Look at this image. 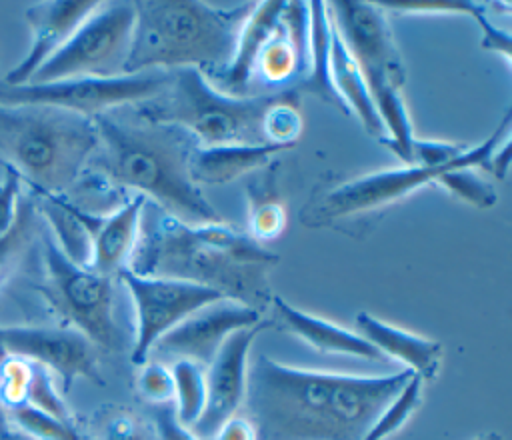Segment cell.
Instances as JSON below:
<instances>
[{"mask_svg": "<svg viewBox=\"0 0 512 440\" xmlns=\"http://www.w3.org/2000/svg\"><path fill=\"white\" fill-rule=\"evenodd\" d=\"M92 120L98 146L84 174L98 180L100 190H136L188 224L222 220L190 176V156L198 144L184 128L144 120L128 106Z\"/></svg>", "mask_w": 512, "mask_h": 440, "instance_id": "cell-3", "label": "cell"}, {"mask_svg": "<svg viewBox=\"0 0 512 440\" xmlns=\"http://www.w3.org/2000/svg\"><path fill=\"white\" fill-rule=\"evenodd\" d=\"M282 6V0H266L254 4L238 32L236 48L228 66L212 76H206L220 92L230 96H248L258 52L274 32Z\"/></svg>", "mask_w": 512, "mask_h": 440, "instance_id": "cell-18", "label": "cell"}, {"mask_svg": "<svg viewBox=\"0 0 512 440\" xmlns=\"http://www.w3.org/2000/svg\"><path fill=\"white\" fill-rule=\"evenodd\" d=\"M276 264V254L224 220L188 224L146 200L126 268L200 284L262 312L274 296L268 276Z\"/></svg>", "mask_w": 512, "mask_h": 440, "instance_id": "cell-2", "label": "cell"}, {"mask_svg": "<svg viewBox=\"0 0 512 440\" xmlns=\"http://www.w3.org/2000/svg\"><path fill=\"white\" fill-rule=\"evenodd\" d=\"M268 326L270 322L262 320L256 326L232 332L208 364L206 404L192 426V432L200 440H212L214 434L240 410L246 390L248 350L252 340Z\"/></svg>", "mask_w": 512, "mask_h": 440, "instance_id": "cell-14", "label": "cell"}, {"mask_svg": "<svg viewBox=\"0 0 512 440\" xmlns=\"http://www.w3.org/2000/svg\"><path fill=\"white\" fill-rule=\"evenodd\" d=\"M422 400V378L412 372L404 388L386 404L376 422L364 434L362 440H386L390 434L398 432L418 410Z\"/></svg>", "mask_w": 512, "mask_h": 440, "instance_id": "cell-28", "label": "cell"}, {"mask_svg": "<svg viewBox=\"0 0 512 440\" xmlns=\"http://www.w3.org/2000/svg\"><path fill=\"white\" fill-rule=\"evenodd\" d=\"M134 28V2L102 4L74 30L28 84L124 74ZM24 86V84H22Z\"/></svg>", "mask_w": 512, "mask_h": 440, "instance_id": "cell-9", "label": "cell"}, {"mask_svg": "<svg viewBox=\"0 0 512 440\" xmlns=\"http://www.w3.org/2000/svg\"><path fill=\"white\" fill-rule=\"evenodd\" d=\"M382 10L390 8L396 12L404 14H466L474 16L476 10L482 4L476 2H448V0H386V2H376Z\"/></svg>", "mask_w": 512, "mask_h": 440, "instance_id": "cell-33", "label": "cell"}, {"mask_svg": "<svg viewBox=\"0 0 512 440\" xmlns=\"http://www.w3.org/2000/svg\"><path fill=\"white\" fill-rule=\"evenodd\" d=\"M472 18L476 20V24L482 30V48L494 50L496 54H502L506 60H510V34L506 30L490 24V20L484 14V6H480Z\"/></svg>", "mask_w": 512, "mask_h": 440, "instance_id": "cell-36", "label": "cell"}, {"mask_svg": "<svg viewBox=\"0 0 512 440\" xmlns=\"http://www.w3.org/2000/svg\"><path fill=\"white\" fill-rule=\"evenodd\" d=\"M474 440H504V438H502V434H498V432H484V434L476 436Z\"/></svg>", "mask_w": 512, "mask_h": 440, "instance_id": "cell-40", "label": "cell"}, {"mask_svg": "<svg viewBox=\"0 0 512 440\" xmlns=\"http://www.w3.org/2000/svg\"><path fill=\"white\" fill-rule=\"evenodd\" d=\"M212 440H256L254 428L248 422L246 416H232L216 434Z\"/></svg>", "mask_w": 512, "mask_h": 440, "instance_id": "cell-37", "label": "cell"}, {"mask_svg": "<svg viewBox=\"0 0 512 440\" xmlns=\"http://www.w3.org/2000/svg\"><path fill=\"white\" fill-rule=\"evenodd\" d=\"M270 308L276 314V320L282 324L284 330L292 332L306 344L332 354H348L358 356L366 360H384V356L366 342L360 334L346 330L338 324H332L324 318L312 316L308 312H302L294 306H290L286 300H282L278 294L272 296Z\"/></svg>", "mask_w": 512, "mask_h": 440, "instance_id": "cell-20", "label": "cell"}, {"mask_svg": "<svg viewBox=\"0 0 512 440\" xmlns=\"http://www.w3.org/2000/svg\"><path fill=\"white\" fill-rule=\"evenodd\" d=\"M150 416L158 434V440H200L192 428L184 426L178 416L172 402L166 404H152Z\"/></svg>", "mask_w": 512, "mask_h": 440, "instance_id": "cell-35", "label": "cell"}, {"mask_svg": "<svg viewBox=\"0 0 512 440\" xmlns=\"http://www.w3.org/2000/svg\"><path fill=\"white\" fill-rule=\"evenodd\" d=\"M434 184L446 188L452 196L478 208H490L498 200V192L494 190V186L480 178L474 168H450L438 174Z\"/></svg>", "mask_w": 512, "mask_h": 440, "instance_id": "cell-30", "label": "cell"}, {"mask_svg": "<svg viewBox=\"0 0 512 440\" xmlns=\"http://www.w3.org/2000/svg\"><path fill=\"white\" fill-rule=\"evenodd\" d=\"M438 174L442 172L404 164L402 168L378 170L346 180L326 190L318 200H312L306 208H302V222L308 226H320L340 218L380 210L402 198H408L424 186L434 184Z\"/></svg>", "mask_w": 512, "mask_h": 440, "instance_id": "cell-12", "label": "cell"}, {"mask_svg": "<svg viewBox=\"0 0 512 440\" xmlns=\"http://www.w3.org/2000/svg\"><path fill=\"white\" fill-rule=\"evenodd\" d=\"M96 146L88 116L46 104H0V158L36 198L66 196Z\"/></svg>", "mask_w": 512, "mask_h": 440, "instance_id": "cell-5", "label": "cell"}, {"mask_svg": "<svg viewBox=\"0 0 512 440\" xmlns=\"http://www.w3.org/2000/svg\"><path fill=\"white\" fill-rule=\"evenodd\" d=\"M14 356L56 372L68 390L76 378L104 384L94 344L68 326H0V358Z\"/></svg>", "mask_w": 512, "mask_h": 440, "instance_id": "cell-13", "label": "cell"}, {"mask_svg": "<svg viewBox=\"0 0 512 440\" xmlns=\"http://www.w3.org/2000/svg\"><path fill=\"white\" fill-rule=\"evenodd\" d=\"M42 228L44 226L34 196L22 194L18 200L16 220L0 238V290L22 264L24 256L32 250L34 240L40 236Z\"/></svg>", "mask_w": 512, "mask_h": 440, "instance_id": "cell-25", "label": "cell"}, {"mask_svg": "<svg viewBox=\"0 0 512 440\" xmlns=\"http://www.w3.org/2000/svg\"><path fill=\"white\" fill-rule=\"evenodd\" d=\"M330 76H332V86L340 96V100L344 102L348 114L350 116L354 114L362 122L368 134L382 138L384 128L374 108V102L370 98L366 80L334 26H332V44H330Z\"/></svg>", "mask_w": 512, "mask_h": 440, "instance_id": "cell-22", "label": "cell"}, {"mask_svg": "<svg viewBox=\"0 0 512 440\" xmlns=\"http://www.w3.org/2000/svg\"><path fill=\"white\" fill-rule=\"evenodd\" d=\"M0 440H30L28 436H24V434H20V432H8V434H0Z\"/></svg>", "mask_w": 512, "mask_h": 440, "instance_id": "cell-39", "label": "cell"}, {"mask_svg": "<svg viewBox=\"0 0 512 440\" xmlns=\"http://www.w3.org/2000/svg\"><path fill=\"white\" fill-rule=\"evenodd\" d=\"M96 440H146L140 418L122 406H104L94 414Z\"/></svg>", "mask_w": 512, "mask_h": 440, "instance_id": "cell-31", "label": "cell"}, {"mask_svg": "<svg viewBox=\"0 0 512 440\" xmlns=\"http://www.w3.org/2000/svg\"><path fill=\"white\" fill-rule=\"evenodd\" d=\"M0 166L4 168V178L0 180V238L10 230L16 220L18 200L22 190L20 176L0 158Z\"/></svg>", "mask_w": 512, "mask_h": 440, "instance_id": "cell-34", "label": "cell"}, {"mask_svg": "<svg viewBox=\"0 0 512 440\" xmlns=\"http://www.w3.org/2000/svg\"><path fill=\"white\" fill-rule=\"evenodd\" d=\"M144 204L146 198L142 194H134L108 214H96L76 206L78 218L90 240V270L118 276V272L128 266L138 238Z\"/></svg>", "mask_w": 512, "mask_h": 440, "instance_id": "cell-17", "label": "cell"}, {"mask_svg": "<svg viewBox=\"0 0 512 440\" xmlns=\"http://www.w3.org/2000/svg\"><path fill=\"white\" fill-rule=\"evenodd\" d=\"M276 92L230 96L220 92L202 70H172L168 86L132 110L150 122L184 128L198 146H270L262 120Z\"/></svg>", "mask_w": 512, "mask_h": 440, "instance_id": "cell-6", "label": "cell"}, {"mask_svg": "<svg viewBox=\"0 0 512 440\" xmlns=\"http://www.w3.org/2000/svg\"><path fill=\"white\" fill-rule=\"evenodd\" d=\"M248 236L256 242L276 240L286 228V208L274 184V170H268L248 184Z\"/></svg>", "mask_w": 512, "mask_h": 440, "instance_id": "cell-24", "label": "cell"}, {"mask_svg": "<svg viewBox=\"0 0 512 440\" xmlns=\"http://www.w3.org/2000/svg\"><path fill=\"white\" fill-rule=\"evenodd\" d=\"M136 392L148 406L172 402L174 398L172 372L160 362H144L142 370L136 376Z\"/></svg>", "mask_w": 512, "mask_h": 440, "instance_id": "cell-32", "label": "cell"}, {"mask_svg": "<svg viewBox=\"0 0 512 440\" xmlns=\"http://www.w3.org/2000/svg\"><path fill=\"white\" fill-rule=\"evenodd\" d=\"M174 380V408L178 420L192 428L206 404V374L204 368L192 360H176L172 366Z\"/></svg>", "mask_w": 512, "mask_h": 440, "instance_id": "cell-26", "label": "cell"}, {"mask_svg": "<svg viewBox=\"0 0 512 440\" xmlns=\"http://www.w3.org/2000/svg\"><path fill=\"white\" fill-rule=\"evenodd\" d=\"M8 432H12V428H10V422H8V414H6L4 406L0 404V434H8Z\"/></svg>", "mask_w": 512, "mask_h": 440, "instance_id": "cell-38", "label": "cell"}, {"mask_svg": "<svg viewBox=\"0 0 512 440\" xmlns=\"http://www.w3.org/2000/svg\"><path fill=\"white\" fill-rule=\"evenodd\" d=\"M410 376L318 372L260 354L246 370L242 416L256 440H362Z\"/></svg>", "mask_w": 512, "mask_h": 440, "instance_id": "cell-1", "label": "cell"}, {"mask_svg": "<svg viewBox=\"0 0 512 440\" xmlns=\"http://www.w3.org/2000/svg\"><path fill=\"white\" fill-rule=\"evenodd\" d=\"M40 280L34 290L64 326L78 330L94 348L120 350L122 332L114 318L112 278L96 270L74 264L54 242L48 228L40 236Z\"/></svg>", "mask_w": 512, "mask_h": 440, "instance_id": "cell-7", "label": "cell"}, {"mask_svg": "<svg viewBox=\"0 0 512 440\" xmlns=\"http://www.w3.org/2000/svg\"><path fill=\"white\" fill-rule=\"evenodd\" d=\"M100 6L94 0H56L38 2L26 8L32 42L26 56L6 74L4 86L28 84L36 70L56 54L74 30Z\"/></svg>", "mask_w": 512, "mask_h": 440, "instance_id": "cell-16", "label": "cell"}, {"mask_svg": "<svg viewBox=\"0 0 512 440\" xmlns=\"http://www.w3.org/2000/svg\"><path fill=\"white\" fill-rule=\"evenodd\" d=\"M302 114L298 106V94L294 90L276 92L272 104L264 112L262 130L270 146L290 150L302 134Z\"/></svg>", "mask_w": 512, "mask_h": 440, "instance_id": "cell-27", "label": "cell"}, {"mask_svg": "<svg viewBox=\"0 0 512 440\" xmlns=\"http://www.w3.org/2000/svg\"><path fill=\"white\" fill-rule=\"evenodd\" d=\"M328 14L366 80L380 122L384 126L404 122L408 118L402 96L404 64L380 6L362 0H336L328 2Z\"/></svg>", "mask_w": 512, "mask_h": 440, "instance_id": "cell-8", "label": "cell"}, {"mask_svg": "<svg viewBox=\"0 0 512 440\" xmlns=\"http://www.w3.org/2000/svg\"><path fill=\"white\" fill-rule=\"evenodd\" d=\"M286 148L280 146H196L190 156V176L202 184H228L252 170L264 168Z\"/></svg>", "mask_w": 512, "mask_h": 440, "instance_id": "cell-21", "label": "cell"}, {"mask_svg": "<svg viewBox=\"0 0 512 440\" xmlns=\"http://www.w3.org/2000/svg\"><path fill=\"white\" fill-rule=\"evenodd\" d=\"M252 2L218 8L198 0H136L124 74L198 68L212 76L232 60Z\"/></svg>", "mask_w": 512, "mask_h": 440, "instance_id": "cell-4", "label": "cell"}, {"mask_svg": "<svg viewBox=\"0 0 512 440\" xmlns=\"http://www.w3.org/2000/svg\"><path fill=\"white\" fill-rule=\"evenodd\" d=\"M10 428L16 426L20 434L30 440H88L76 426V422H66L46 412L30 406H18L8 412Z\"/></svg>", "mask_w": 512, "mask_h": 440, "instance_id": "cell-29", "label": "cell"}, {"mask_svg": "<svg viewBox=\"0 0 512 440\" xmlns=\"http://www.w3.org/2000/svg\"><path fill=\"white\" fill-rule=\"evenodd\" d=\"M118 278L126 286L136 308V338L132 348L134 364L148 362V354L154 342L164 332H168L206 304L224 298L218 290L200 284L138 276L128 268H122L118 272Z\"/></svg>", "mask_w": 512, "mask_h": 440, "instance_id": "cell-11", "label": "cell"}, {"mask_svg": "<svg viewBox=\"0 0 512 440\" xmlns=\"http://www.w3.org/2000/svg\"><path fill=\"white\" fill-rule=\"evenodd\" d=\"M310 10V36H308V60L302 90L318 96L322 102L334 106L342 114L350 116L344 102L336 94L330 76V44H332V22L328 14V2L312 0Z\"/></svg>", "mask_w": 512, "mask_h": 440, "instance_id": "cell-23", "label": "cell"}, {"mask_svg": "<svg viewBox=\"0 0 512 440\" xmlns=\"http://www.w3.org/2000/svg\"><path fill=\"white\" fill-rule=\"evenodd\" d=\"M260 312L222 298L196 310L174 328L164 332L152 346L154 352L178 356L206 366L214 360L222 342L236 330L260 324ZM150 350V352H152Z\"/></svg>", "mask_w": 512, "mask_h": 440, "instance_id": "cell-15", "label": "cell"}, {"mask_svg": "<svg viewBox=\"0 0 512 440\" xmlns=\"http://www.w3.org/2000/svg\"><path fill=\"white\" fill-rule=\"evenodd\" d=\"M354 324L356 334L370 342L382 356L404 362L408 370L422 378V382L434 380L438 376L442 360L440 342L396 328L368 312H358L354 316Z\"/></svg>", "mask_w": 512, "mask_h": 440, "instance_id": "cell-19", "label": "cell"}, {"mask_svg": "<svg viewBox=\"0 0 512 440\" xmlns=\"http://www.w3.org/2000/svg\"><path fill=\"white\" fill-rule=\"evenodd\" d=\"M170 78L172 70H146L108 78L86 76L24 86H4L0 82V104H46L94 118L154 98L168 86Z\"/></svg>", "mask_w": 512, "mask_h": 440, "instance_id": "cell-10", "label": "cell"}]
</instances>
